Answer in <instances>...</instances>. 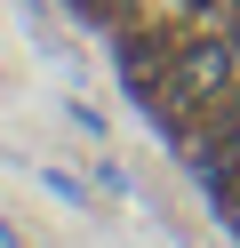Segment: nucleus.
Returning <instances> with one entry per match:
<instances>
[{
  "label": "nucleus",
  "mask_w": 240,
  "mask_h": 248,
  "mask_svg": "<svg viewBox=\"0 0 240 248\" xmlns=\"http://www.w3.org/2000/svg\"><path fill=\"white\" fill-rule=\"evenodd\" d=\"M176 88H184V96L224 88V48H216V40H200V48H184V56H176Z\"/></svg>",
  "instance_id": "nucleus-1"
},
{
  "label": "nucleus",
  "mask_w": 240,
  "mask_h": 248,
  "mask_svg": "<svg viewBox=\"0 0 240 248\" xmlns=\"http://www.w3.org/2000/svg\"><path fill=\"white\" fill-rule=\"evenodd\" d=\"M40 184H48V192H56V200H72V208H80V200H88V184H80L72 168H40Z\"/></svg>",
  "instance_id": "nucleus-2"
},
{
  "label": "nucleus",
  "mask_w": 240,
  "mask_h": 248,
  "mask_svg": "<svg viewBox=\"0 0 240 248\" xmlns=\"http://www.w3.org/2000/svg\"><path fill=\"white\" fill-rule=\"evenodd\" d=\"M80 16H112V8H136V0H72Z\"/></svg>",
  "instance_id": "nucleus-3"
}]
</instances>
